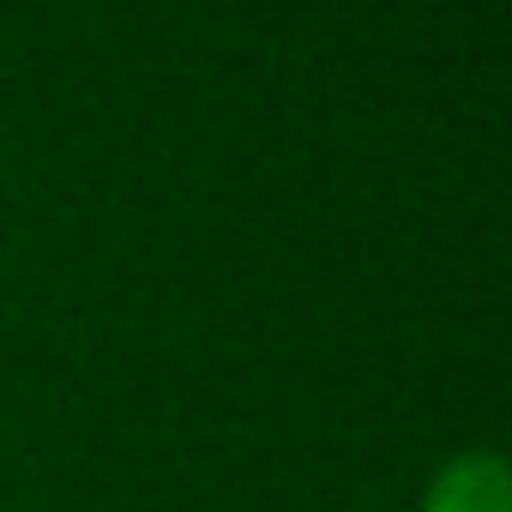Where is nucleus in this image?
Here are the masks:
<instances>
[{
  "mask_svg": "<svg viewBox=\"0 0 512 512\" xmlns=\"http://www.w3.org/2000/svg\"><path fill=\"white\" fill-rule=\"evenodd\" d=\"M428 512H512V470L500 452H458L434 488Z\"/></svg>",
  "mask_w": 512,
  "mask_h": 512,
  "instance_id": "f257e3e1",
  "label": "nucleus"
}]
</instances>
